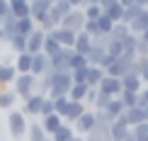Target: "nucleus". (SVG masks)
<instances>
[{"label":"nucleus","mask_w":148,"mask_h":141,"mask_svg":"<svg viewBox=\"0 0 148 141\" xmlns=\"http://www.w3.org/2000/svg\"><path fill=\"white\" fill-rule=\"evenodd\" d=\"M73 88V76L71 73H53V83L49 90V100H61V97H68Z\"/></svg>","instance_id":"1"},{"label":"nucleus","mask_w":148,"mask_h":141,"mask_svg":"<svg viewBox=\"0 0 148 141\" xmlns=\"http://www.w3.org/2000/svg\"><path fill=\"white\" fill-rule=\"evenodd\" d=\"M12 85H15V88H12V93H15L17 97H22V100L27 102L29 97L34 95V85H36V78L32 76V73H24V76H17Z\"/></svg>","instance_id":"2"},{"label":"nucleus","mask_w":148,"mask_h":141,"mask_svg":"<svg viewBox=\"0 0 148 141\" xmlns=\"http://www.w3.org/2000/svg\"><path fill=\"white\" fill-rule=\"evenodd\" d=\"M8 129L15 139H22L24 134H27L29 124H27V117H24V112H17V109H10L8 114Z\"/></svg>","instance_id":"3"},{"label":"nucleus","mask_w":148,"mask_h":141,"mask_svg":"<svg viewBox=\"0 0 148 141\" xmlns=\"http://www.w3.org/2000/svg\"><path fill=\"white\" fill-rule=\"evenodd\" d=\"M73 49H61L56 56L49 58V68L53 73H71V58H73Z\"/></svg>","instance_id":"4"},{"label":"nucleus","mask_w":148,"mask_h":141,"mask_svg":"<svg viewBox=\"0 0 148 141\" xmlns=\"http://www.w3.org/2000/svg\"><path fill=\"white\" fill-rule=\"evenodd\" d=\"M61 27H63V29H68V32H73V34L83 32V27H85V15H83V10H80V8H73L68 15L63 17Z\"/></svg>","instance_id":"5"},{"label":"nucleus","mask_w":148,"mask_h":141,"mask_svg":"<svg viewBox=\"0 0 148 141\" xmlns=\"http://www.w3.org/2000/svg\"><path fill=\"white\" fill-rule=\"evenodd\" d=\"M95 124H97L95 122V109H85V114L73 124V131H75V136H88L95 129Z\"/></svg>","instance_id":"6"},{"label":"nucleus","mask_w":148,"mask_h":141,"mask_svg":"<svg viewBox=\"0 0 148 141\" xmlns=\"http://www.w3.org/2000/svg\"><path fill=\"white\" fill-rule=\"evenodd\" d=\"M116 122H124L129 129H134V127H138V124H143V122H146V109H141V107L124 109V114H121Z\"/></svg>","instance_id":"7"},{"label":"nucleus","mask_w":148,"mask_h":141,"mask_svg":"<svg viewBox=\"0 0 148 141\" xmlns=\"http://www.w3.org/2000/svg\"><path fill=\"white\" fill-rule=\"evenodd\" d=\"M51 5H53L51 0H32V3H29V17H32V20L39 24L44 17H49Z\"/></svg>","instance_id":"8"},{"label":"nucleus","mask_w":148,"mask_h":141,"mask_svg":"<svg viewBox=\"0 0 148 141\" xmlns=\"http://www.w3.org/2000/svg\"><path fill=\"white\" fill-rule=\"evenodd\" d=\"M44 39H46V34L41 32L39 27H36L34 32L27 36V54H32V56L41 54V51H44Z\"/></svg>","instance_id":"9"},{"label":"nucleus","mask_w":148,"mask_h":141,"mask_svg":"<svg viewBox=\"0 0 148 141\" xmlns=\"http://www.w3.org/2000/svg\"><path fill=\"white\" fill-rule=\"evenodd\" d=\"M141 12H146V0H134L131 5H126L124 8V20H121V24H131L134 20H138Z\"/></svg>","instance_id":"10"},{"label":"nucleus","mask_w":148,"mask_h":141,"mask_svg":"<svg viewBox=\"0 0 148 141\" xmlns=\"http://www.w3.org/2000/svg\"><path fill=\"white\" fill-rule=\"evenodd\" d=\"M97 90H100L102 95L119 97V95H121V80H116V78H109V76H104V78H102V83L97 85Z\"/></svg>","instance_id":"11"},{"label":"nucleus","mask_w":148,"mask_h":141,"mask_svg":"<svg viewBox=\"0 0 148 141\" xmlns=\"http://www.w3.org/2000/svg\"><path fill=\"white\" fill-rule=\"evenodd\" d=\"M141 88H143V78L138 76V73L129 71L124 78H121V90H126V93H141Z\"/></svg>","instance_id":"12"},{"label":"nucleus","mask_w":148,"mask_h":141,"mask_svg":"<svg viewBox=\"0 0 148 141\" xmlns=\"http://www.w3.org/2000/svg\"><path fill=\"white\" fill-rule=\"evenodd\" d=\"M85 102H68V109H66V114H63V124H75V122L85 114Z\"/></svg>","instance_id":"13"},{"label":"nucleus","mask_w":148,"mask_h":141,"mask_svg":"<svg viewBox=\"0 0 148 141\" xmlns=\"http://www.w3.org/2000/svg\"><path fill=\"white\" fill-rule=\"evenodd\" d=\"M49 36H51V39H56L58 44H61V49H73V44H75V34L68 32V29H63V27H56Z\"/></svg>","instance_id":"14"},{"label":"nucleus","mask_w":148,"mask_h":141,"mask_svg":"<svg viewBox=\"0 0 148 141\" xmlns=\"http://www.w3.org/2000/svg\"><path fill=\"white\" fill-rule=\"evenodd\" d=\"M41 129H44V134L46 136H53V134H56L61 127H63V119L58 117V114H49V117H41Z\"/></svg>","instance_id":"15"},{"label":"nucleus","mask_w":148,"mask_h":141,"mask_svg":"<svg viewBox=\"0 0 148 141\" xmlns=\"http://www.w3.org/2000/svg\"><path fill=\"white\" fill-rule=\"evenodd\" d=\"M46 97L44 95H32L27 102H24V114H29V117H41V105H44Z\"/></svg>","instance_id":"16"},{"label":"nucleus","mask_w":148,"mask_h":141,"mask_svg":"<svg viewBox=\"0 0 148 141\" xmlns=\"http://www.w3.org/2000/svg\"><path fill=\"white\" fill-rule=\"evenodd\" d=\"M49 71V56H44V54H36V56H32V76L34 78H41L44 73Z\"/></svg>","instance_id":"17"},{"label":"nucleus","mask_w":148,"mask_h":141,"mask_svg":"<svg viewBox=\"0 0 148 141\" xmlns=\"http://www.w3.org/2000/svg\"><path fill=\"white\" fill-rule=\"evenodd\" d=\"M90 46H92V39H90L85 32H78V34H75V44H73V51H75L78 56H88Z\"/></svg>","instance_id":"18"},{"label":"nucleus","mask_w":148,"mask_h":141,"mask_svg":"<svg viewBox=\"0 0 148 141\" xmlns=\"http://www.w3.org/2000/svg\"><path fill=\"white\" fill-rule=\"evenodd\" d=\"M10 15L15 17V20L29 17V3L27 0H10Z\"/></svg>","instance_id":"19"},{"label":"nucleus","mask_w":148,"mask_h":141,"mask_svg":"<svg viewBox=\"0 0 148 141\" xmlns=\"http://www.w3.org/2000/svg\"><path fill=\"white\" fill-rule=\"evenodd\" d=\"M109 134H112V141H126V139H131V129H129L124 122H114V124L109 127Z\"/></svg>","instance_id":"20"},{"label":"nucleus","mask_w":148,"mask_h":141,"mask_svg":"<svg viewBox=\"0 0 148 141\" xmlns=\"http://www.w3.org/2000/svg\"><path fill=\"white\" fill-rule=\"evenodd\" d=\"M85 141H112V134H109V127L104 124H95V129H92L88 136H83Z\"/></svg>","instance_id":"21"},{"label":"nucleus","mask_w":148,"mask_h":141,"mask_svg":"<svg viewBox=\"0 0 148 141\" xmlns=\"http://www.w3.org/2000/svg\"><path fill=\"white\" fill-rule=\"evenodd\" d=\"M15 71H17V76H24V73L32 71V54H20V56H15Z\"/></svg>","instance_id":"22"},{"label":"nucleus","mask_w":148,"mask_h":141,"mask_svg":"<svg viewBox=\"0 0 148 141\" xmlns=\"http://www.w3.org/2000/svg\"><path fill=\"white\" fill-rule=\"evenodd\" d=\"M129 71H131V68H129V66H126V63H121V61H119V58H116V61H114V63H112V66H109V68H107V71H104V76H109V78H116V80H121V78H124V76H126V73H129Z\"/></svg>","instance_id":"23"},{"label":"nucleus","mask_w":148,"mask_h":141,"mask_svg":"<svg viewBox=\"0 0 148 141\" xmlns=\"http://www.w3.org/2000/svg\"><path fill=\"white\" fill-rule=\"evenodd\" d=\"M34 29H36V22L32 20V17H24V20H17L15 34H20V36H29Z\"/></svg>","instance_id":"24"},{"label":"nucleus","mask_w":148,"mask_h":141,"mask_svg":"<svg viewBox=\"0 0 148 141\" xmlns=\"http://www.w3.org/2000/svg\"><path fill=\"white\" fill-rule=\"evenodd\" d=\"M83 10V15H85V20L88 22H97L102 17V8H100V3H88L85 8H80Z\"/></svg>","instance_id":"25"},{"label":"nucleus","mask_w":148,"mask_h":141,"mask_svg":"<svg viewBox=\"0 0 148 141\" xmlns=\"http://www.w3.org/2000/svg\"><path fill=\"white\" fill-rule=\"evenodd\" d=\"M102 78H104V71L100 68V66H90L88 68V88H97V85L102 83Z\"/></svg>","instance_id":"26"},{"label":"nucleus","mask_w":148,"mask_h":141,"mask_svg":"<svg viewBox=\"0 0 148 141\" xmlns=\"http://www.w3.org/2000/svg\"><path fill=\"white\" fill-rule=\"evenodd\" d=\"M107 54V49H102V46H97V44H92L90 46V51H88V66H100V61H102V56Z\"/></svg>","instance_id":"27"},{"label":"nucleus","mask_w":148,"mask_h":141,"mask_svg":"<svg viewBox=\"0 0 148 141\" xmlns=\"http://www.w3.org/2000/svg\"><path fill=\"white\" fill-rule=\"evenodd\" d=\"M88 85H73L71 93H68V100L71 102H85V97H88Z\"/></svg>","instance_id":"28"},{"label":"nucleus","mask_w":148,"mask_h":141,"mask_svg":"<svg viewBox=\"0 0 148 141\" xmlns=\"http://www.w3.org/2000/svg\"><path fill=\"white\" fill-rule=\"evenodd\" d=\"M15 102H17V95L12 93V90H0V107L3 109L10 112V109L15 107Z\"/></svg>","instance_id":"29"},{"label":"nucleus","mask_w":148,"mask_h":141,"mask_svg":"<svg viewBox=\"0 0 148 141\" xmlns=\"http://www.w3.org/2000/svg\"><path fill=\"white\" fill-rule=\"evenodd\" d=\"M15 78H17V71H15V66H0V85L15 83Z\"/></svg>","instance_id":"30"},{"label":"nucleus","mask_w":148,"mask_h":141,"mask_svg":"<svg viewBox=\"0 0 148 141\" xmlns=\"http://www.w3.org/2000/svg\"><path fill=\"white\" fill-rule=\"evenodd\" d=\"M73 136H75L73 127H71V124H63V127H61V129H58L56 134H53V136H49V139H51V141H71Z\"/></svg>","instance_id":"31"},{"label":"nucleus","mask_w":148,"mask_h":141,"mask_svg":"<svg viewBox=\"0 0 148 141\" xmlns=\"http://www.w3.org/2000/svg\"><path fill=\"white\" fill-rule=\"evenodd\" d=\"M58 51H61V44H58L56 39H51V36L46 34V39H44V51H41V54H44V56H49V58H51V56H56Z\"/></svg>","instance_id":"32"},{"label":"nucleus","mask_w":148,"mask_h":141,"mask_svg":"<svg viewBox=\"0 0 148 141\" xmlns=\"http://www.w3.org/2000/svg\"><path fill=\"white\" fill-rule=\"evenodd\" d=\"M27 136H29V141H44L46 134H44V129H41L39 122H32V124H29V129H27Z\"/></svg>","instance_id":"33"},{"label":"nucleus","mask_w":148,"mask_h":141,"mask_svg":"<svg viewBox=\"0 0 148 141\" xmlns=\"http://www.w3.org/2000/svg\"><path fill=\"white\" fill-rule=\"evenodd\" d=\"M119 102L124 105V109H131V107H136V105H138V95H136V93H126V90H121Z\"/></svg>","instance_id":"34"},{"label":"nucleus","mask_w":148,"mask_h":141,"mask_svg":"<svg viewBox=\"0 0 148 141\" xmlns=\"http://www.w3.org/2000/svg\"><path fill=\"white\" fill-rule=\"evenodd\" d=\"M10 46H12V51L20 56V54H27V36H20V34H15V39L10 41Z\"/></svg>","instance_id":"35"},{"label":"nucleus","mask_w":148,"mask_h":141,"mask_svg":"<svg viewBox=\"0 0 148 141\" xmlns=\"http://www.w3.org/2000/svg\"><path fill=\"white\" fill-rule=\"evenodd\" d=\"M104 112H109V117H114V119H119L121 114H124V105L119 102V97H114L112 102H109V107L104 109Z\"/></svg>","instance_id":"36"},{"label":"nucleus","mask_w":148,"mask_h":141,"mask_svg":"<svg viewBox=\"0 0 148 141\" xmlns=\"http://www.w3.org/2000/svg\"><path fill=\"white\" fill-rule=\"evenodd\" d=\"M131 71H134V73H138L141 78H146V76H148V56H138Z\"/></svg>","instance_id":"37"},{"label":"nucleus","mask_w":148,"mask_h":141,"mask_svg":"<svg viewBox=\"0 0 148 141\" xmlns=\"http://www.w3.org/2000/svg\"><path fill=\"white\" fill-rule=\"evenodd\" d=\"M131 136H134V141H148V122L134 127V129H131Z\"/></svg>","instance_id":"38"},{"label":"nucleus","mask_w":148,"mask_h":141,"mask_svg":"<svg viewBox=\"0 0 148 141\" xmlns=\"http://www.w3.org/2000/svg\"><path fill=\"white\" fill-rule=\"evenodd\" d=\"M129 34H131V32H129V27L119 22V24H114V29H112V34H109V36H112V39H116V41H124Z\"/></svg>","instance_id":"39"},{"label":"nucleus","mask_w":148,"mask_h":141,"mask_svg":"<svg viewBox=\"0 0 148 141\" xmlns=\"http://www.w3.org/2000/svg\"><path fill=\"white\" fill-rule=\"evenodd\" d=\"M53 10H56L61 17H66L73 10V3H71V0H53Z\"/></svg>","instance_id":"40"},{"label":"nucleus","mask_w":148,"mask_h":141,"mask_svg":"<svg viewBox=\"0 0 148 141\" xmlns=\"http://www.w3.org/2000/svg\"><path fill=\"white\" fill-rule=\"evenodd\" d=\"M112 29H114V22L109 20V17H100V20H97V32L100 34H112Z\"/></svg>","instance_id":"41"},{"label":"nucleus","mask_w":148,"mask_h":141,"mask_svg":"<svg viewBox=\"0 0 148 141\" xmlns=\"http://www.w3.org/2000/svg\"><path fill=\"white\" fill-rule=\"evenodd\" d=\"M112 100H114V97L102 95L100 90H97V100H95V105H92V107H95V112H102V109H107V107H109V102H112Z\"/></svg>","instance_id":"42"},{"label":"nucleus","mask_w":148,"mask_h":141,"mask_svg":"<svg viewBox=\"0 0 148 141\" xmlns=\"http://www.w3.org/2000/svg\"><path fill=\"white\" fill-rule=\"evenodd\" d=\"M83 68H88V58H85V56H78V54H73V58H71V73L83 71Z\"/></svg>","instance_id":"43"},{"label":"nucleus","mask_w":148,"mask_h":141,"mask_svg":"<svg viewBox=\"0 0 148 141\" xmlns=\"http://www.w3.org/2000/svg\"><path fill=\"white\" fill-rule=\"evenodd\" d=\"M95 122H97V124H104V127H112L116 119L109 117V112H104V109H102V112H95Z\"/></svg>","instance_id":"44"},{"label":"nucleus","mask_w":148,"mask_h":141,"mask_svg":"<svg viewBox=\"0 0 148 141\" xmlns=\"http://www.w3.org/2000/svg\"><path fill=\"white\" fill-rule=\"evenodd\" d=\"M68 97H61V100H53V109H56V114L61 119H63V114H66V109H68Z\"/></svg>","instance_id":"45"},{"label":"nucleus","mask_w":148,"mask_h":141,"mask_svg":"<svg viewBox=\"0 0 148 141\" xmlns=\"http://www.w3.org/2000/svg\"><path fill=\"white\" fill-rule=\"evenodd\" d=\"M88 68H90V66H88ZM88 68L71 73V76H73V85H88V83H85V80H88Z\"/></svg>","instance_id":"46"},{"label":"nucleus","mask_w":148,"mask_h":141,"mask_svg":"<svg viewBox=\"0 0 148 141\" xmlns=\"http://www.w3.org/2000/svg\"><path fill=\"white\" fill-rule=\"evenodd\" d=\"M136 107H141V109L148 107V85L141 88V93H138V105H136Z\"/></svg>","instance_id":"47"},{"label":"nucleus","mask_w":148,"mask_h":141,"mask_svg":"<svg viewBox=\"0 0 148 141\" xmlns=\"http://www.w3.org/2000/svg\"><path fill=\"white\" fill-rule=\"evenodd\" d=\"M49 114H56V109H53V100H44V105H41V117H49Z\"/></svg>","instance_id":"48"},{"label":"nucleus","mask_w":148,"mask_h":141,"mask_svg":"<svg viewBox=\"0 0 148 141\" xmlns=\"http://www.w3.org/2000/svg\"><path fill=\"white\" fill-rule=\"evenodd\" d=\"M12 39H15V32H10V29H3V27H0V41H5V44H10Z\"/></svg>","instance_id":"49"},{"label":"nucleus","mask_w":148,"mask_h":141,"mask_svg":"<svg viewBox=\"0 0 148 141\" xmlns=\"http://www.w3.org/2000/svg\"><path fill=\"white\" fill-rule=\"evenodd\" d=\"M95 100H97V88H90V90H88V97H85V107H88V105H95Z\"/></svg>","instance_id":"50"},{"label":"nucleus","mask_w":148,"mask_h":141,"mask_svg":"<svg viewBox=\"0 0 148 141\" xmlns=\"http://www.w3.org/2000/svg\"><path fill=\"white\" fill-rule=\"evenodd\" d=\"M8 15H10V3H8V0H0V20L8 17Z\"/></svg>","instance_id":"51"},{"label":"nucleus","mask_w":148,"mask_h":141,"mask_svg":"<svg viewBox=\"0 0 148 141\" xmlns=\"http://www.w3.org/2000/svg\"><path fill=\"white\" fill-rule=\"evenodd\" d=\"M138 39H141V41H146V44H148V29H146V32H143V34L138 36Z\"/></svg>","instance_id":"52"},{"label":"nucleus","mask_w":148,"mask_h":141,"mask_svg":"<svg viewBox=\"0 0 148 141\" xmlns=\"http://www.w3.org/2000/svg\"><path fill=\"white\" fill-rule=\"evenodd\" d=\"M71 141H85V139H83V136H73Z\"/></svg>","instance_id":"53"},{"label":"nucleus","mask_w":148,"mask_h":141,"mask_svg":"<svg viewBox=\"0 0 148 141\" xmlns=\"http://www.w3.org/2000/svg\"><path fill=\"white\" fill-rule=\"evenodd\" d=\"M143 85H148V76H146V78H143Z\"/></svg>","instance_id":"54"},{"label":"nucleus","mask_w":148,"mask_h":141,"mask_svg":"<svg viewBox=\"0 0 148 141\" xmlns=\"http://www.w3.org/2000/svg\"><path fill=\"white\" fill-rule=\"evenodd\" d=\"M44 141H51V139H49V136H46V139H44Z\"/></svg>","instance_id":"55"},{"label":"nucleus","mask_w":148,"mask_h":141,"mask_svg":"<svg viewBox=\"0 0 148 141\" xmlns=\"http://www.w3.org/2000/svg\"><path fill=\"white\" fill-rule=\"evenodd\" d=\"M126 141H134V136H131V139H126Z\"/></svg>","instance_id":"56"}]
</instances>
